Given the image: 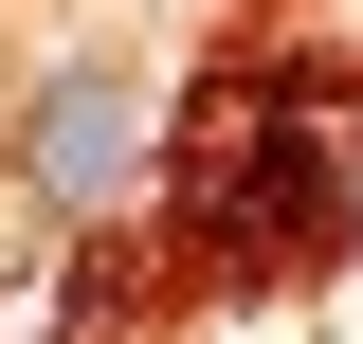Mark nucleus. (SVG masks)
<instances>
[{"instance_id":"obj_1","label":"nucleus","mask_w":363,"mask_h":344,"mask_svg":"<svg viewBox=\"0 0 363 344\" xmlns=\"http://www.w3.org/2000/svg\"><path fill=\"white\" fill-rule=\"evenodd\" d=\"M164 164H182V254L218 272V290H291V272H327V236H345V127H327L309 91L200 73V109L164 127Z\"/></svg>"},{"instance_id":"obj_2","label":"nucleus","mask_w":363,"mask_h":344,"mask_svg":"<svg viewBox=\"0 0 363 344\" xmlns=\"http://www.w3.org/2000/svg\"><path fill=\"white\" fill-rule=\"evenodd\" d=\"M145 164H164V127H145L128 55H55V73L18 91V181H37V217H128Z\"/></svg>"}]
</instances>
